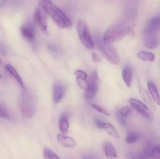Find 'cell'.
<instances>
[{
    "mask_svg": "<svg viewBox=\"0 0 160 159\" xmlns=\"http://www.w3.org/2000/svg\"><path fill=\"white\" fill-rule=\"evenodd\" d=\"M42 10L48 15L55 22L56 26L62 29H67L72 26V23L65 12L52 2V0L39 2Z\"/></svg>",
    "mask_w": 160,
    "mask_h": 159,
    "instance_id": "cell-1",
    "label": "cell"
},
{
    "mask_svg": "<svg viewBox=\"0 0 160 159\" xmlns=\"http://www.w3.org/2000/svg\"><path fill=\"white\" fill-rule=\"evenodd\" d=\"M19 106L20 112L25 117L31 118L34 115L36 112V104L31 92L23 90L19 100Z\"/></svg>",
    "mask_w": 160,
    "mask_h": 159,
    "instance_id": "cell-2",
    "label": "cell"
},
{
    "mask_svg": "<svg viewBox=\"0 0 160 159\" xmlns=\"http://www.w3.org/2000/svg\"><path fill=\"white\" fill-rule=\"evenodd\" d=\"M130 26L123 24H117L106 31L102 37V41L107 44H112L123 39L131 31Z\"/></svg>",
    "mask_w": 160,
    "mask_h": 159,
    "instance_id": "cell-3",
    "label": "cell"
},
{
    "mask_svg": "<svg viewBox=\"0 0 160 159\" xmlns=\"http://www.w3.org/2000/svg\"><path fill=\"white\" fill-rule=\"evenodd\" d=\"M77 31L81 43L88 49H94L95 47V41H93L88 26L85 22L81 20H78L77 24Z\"/></svg>",
    "mask_w": 160,
    "mask_h": 159,
    "instance_id": "cell-4",
    "label": "cell"
},
{
    "mask_svg": "<svg viewBox=\"0 0 160 159\" xmlns=\"http://www.w3.org/2000/svg\"><path fill=\"white\" fill-rule=\"evenodd\" d=\"M96 43L98 48L102 53L103 55L107 59L109 62L112 64H119L120 62V58L118 52L116 51L115 48L111 45V44H107L102 41V39L96 38Z\"/></svg>",
    "mask_w": 160,
    "mask_h": 159,
    "instance_id": "cell-5",
    "label": "cell"
},
{
    "mask_svg": "<svg viewBox=\"0 0 160 159\" xmlns=\"http://www.w3.org/2000/svg\"><path fill=\"white\" fill-rule=\"evenodd\" d=\"M98 75L96 71H94L88 79L87 87L84 90V97L86 99H93L98 90Z\"/></svg>",
    "mask_w": 160,
    "mask_h": 159,
    "instance_id": "cell-6",
    "label": "cell"
},
{
    "mask_svg": "<svg viewBox=\"0 0 160 159\" xmlns=\"http://www.w3.org/2000/svg\"><path fill=\"white\" fill-rule=\"evenodd\" d=\"M143 41L144 45L147 48L154 49L157 48L159 44L158 34L143 31Z\"/></svg>",
    "mask_w": 160,
    "mask_h": 159,
    "instance_id": "cell-7",
    "label": "cell"
},
{
    "mask_svg": "<svg viewBox=\"0 0 160 159\" xmlns=\"http://www.w3.org/2000/svg\"><path fill=\"white\" fill-rule=\"evenodd\" d=\"M129 103L131 104V108L134 110H135L138 113L141 114L145 118H149L150 117V111L148 106L143 102H142L139 100L135 98H130Z\"/></svg>",
    "mask_w": 160,
    "mask_h": 159,
    "instance_id": "cell-8",
    "label": "cell"
},
{
    "mask_svg": "<svg viewBox=\"0 0 160 159\" xmlns=\"http://www.w3.org/2000/svg\"><path fill=\"white\" fill-rule=\"evenodd\" d=\"M34 17H35V20L38 24L39 27H40L41 31L44 34H47L48 33V23H47V19L45 12L42 9L38 8L34 12Z\"/></svg>",
    "mask_w": 160,
    "mask_h": 159,
    "instance_id": "cell-9",
    "label": "cell"
},
{
    "mask_svg": "<svg viewBox=\"0 0 160 159\" xmlns=\"http://www.w3.org/2000/svg\"><path fill=\"white\" fill-rule=\"evenodd\" d=\"M58 143L66 148H73L76 147L77 142L73 137L67 136L66 134L59 133L56 137Z\"/></svg>",
    "mask_w": 160,
    "mask_h": 159,
    "instance_id": "cell-10",
    "label": "cell"
},
{
    "mask_svg": "<svg viewBox=\"0 0 160 159\" xmlns=\"http://www.w3.org/2000/svg\"><path fill=\"white\" fill-rule=\"evenodd\" d=\"M65 94V87L59 82H56L53 85V101L59 103L62 101Z\"/></svg>",
    "mask_w": 160,
    "mask_h": 159,
    "instance_id": "cell-11",
    "label": "cell"
},
{
    "mask_svg": "<svg viewBox=\"0 0 160 159\" xmlns=\"http://www.w3.org/2000/svg\"><path fill=\"white\" fill-rule=\"evenodd\" d=\"M4 68H5V70H6V71L7 72V73H9V74L10 75V76H12V77L13 78L17 83H18L19 85H20L23 90H26L24 83H23V80H22V78L20 77V76L19 75L18 72L16 70V69L14 68L12 65H10V64H6V65H5Z\"/></svg>",
    "mask_w": 160,
    "mask_h": 159,
    "instance_id": "cell-12",
    "label": "cell"
},
{
    "mask_svg": "<svg viewBox=\"0 0 160 159\" xmlns=\"http://www.w3.org/2000/svg\"><path fill=\"white\" fill-rule=\"evenodd\" d=\"M20 31H21L22 35L28 40L32 41L35 38V30H34V26L32 23H27V24L23 25L20 28Z\"/></svg>",
    "mask_w": 160,
    "mask_h": 159,
    "instance_id": "cell-13",
    "label": "cell"
},
{
    "mask_svg": "<svg viewBox=\"0 0 160 159\" xmlns=\"http://www.w3.org/2000/svg\"><path fill=\"white\" fill-rule=\"evenodd\" d=\"M75 77L78 86L81 88L85 90L88 84V74L85 71L82 70H78L74 72Z\"/></svg>",
    "mask_w": 160,
    "mask_h": 159,
    "instance_id": "cell-14",
    "label": "cell"
},
{
    "mask_svg": "<svg viewBox=\"0 0 160 159\" xmlns=\"http://www.w3.org/2000/svg\"><path fill=\"white\" fill-rule=\"evenodd\" d=\"M131 112H132V111H131V109L129 107H128V106H124V107L119 109L118 112H117V117L118 121L120 123V124L123 125V126H126V118L131 115Z\"/></svg>",
    "mask_w": 160,
    "mask_h": 159,
    "instance_id": "cell-15",
    "label": "cell"
},
{
    "mask_svg": "<svg viewBox=\"0 0 160 159\" xmlns=\"http://www.w3.org/2000/svg\"><path fill=\"white\" fill-rule=\"evenodd\" d=\"M160 26V18L159 17H156L150 20L145 26L144 31L152 33H159Z\"/></svg>",
    "mask_w": 160,
    "mask_h": 159,
    "instance_id": "cell-16",
    "label": "cell"
},
{
    "mask_svg": "<svg viewBox=\"0 0 160 159\" xmlns=\"http://www.w3.org/2000/svg\"><path fill=\"white\" fill-rule=\"evenodd\" d=\"M122 77H123V82L125 83L127 87H131L133 79V70L131 65H125L123 70V72H122Z\"/></svg>",
    "mask_w": 160,
    "mask_h": 159,
    "instance_id": "cell-17",
    "label": "cell"
},
{
    "mask_svg": "<svg viewBox=\"0 0 160 159\" xmlns=\"http://www.w3.org/2000/svg\"><path fill=\"white\" fill-rule=\"evenodd\" d=\"M105 154L109 159H116L117 157V152L115 147L109 142H106L103 145Z\"/></svg>",
    "mask_w": 160,
    "mask_h": 159,
    "instance_id": "cell-18",
    "label": "cell"
},
{
    "mask_svg": "<svg viewBox=\"0 0 160 159\" xmlns=\"http://www.w3.org/2000/svg\"><path fill=\"white\" fill-rule=\"evenodd\" d=\"M148 91H149L150 95L152 96V98L153 101L159 105L160 104V98H159V91H158L157 87H156V84L152 81H149L148 83Z\"/></svg>",
    "mask_w": 160,
    "mask_h": 159,
    "instance_id": "cell-19",
    "label": "cell"
},
{
    "mask_svg": "<svg viewBox=\"0 0 160 159\" xmlns=\"http://www.w3.org/2000/svg\"><path fill=\"white\" fill-rule=\"evenodd\" d=\"M59 126L61 133L66 134L68 132L69 127H70V123H69V118L67 115H61L60 118H59Z\"/></svg>",
    "mask_w": 160,
    "mask_h": 159,
    "instance_id": "cell-20",
    "label": "cell"
},
{
    "mask_svg": "<svg viewBox=\"0 0 160 159\" xmlns=\"http://www.w3.org/2000/svg\"><path fill=\"white\" fill-rule=\"evenodd\" d=\"M137 57L139 59L145 62H154L156 59V55L154 53L146 51H141L137 54Z\"/></svg>",
    "mask_w": 160,
    "mask_h": 159,
    "instance_id": "cell-21",
    "label": "cell"
},
{
    "mask_svg": "<svg viewBox=\"0 0 160 159\" xmlns=\"http://www.w3.org/2000/svg\"><path fill=\"white\" fill-rule=\"evenodd\" d=\"M102 129L107 132L108 134H109L110 136H112V137H115V138H120V133H119L118 131L116 129V128L112 126V124L108 123H104L102 126Z\"/></svg>",
    "mask_w": 160,
    "mask_h": 159,
    "instance_id": "cell-22",
    "label": "cell"
},
{
    "mask_svg": "<svg viewBox=\"0 0 160 159\" xmlns=\"http://www.w3.org/2000/svg\"><path fill=\"white\" fill-rule=\"evenodd\" d=\"M44 159H60V157L49 148L45 147L43 151Z\"/></svg>",
    "mask_w": 160,
    "mask_h": 159,
    "instance_id": "cell-23",
    "label": "cell"
},
{
    "mask_svg": "<svg viewBox=\"0 0 160 159\" xmlns=\"http://www.w3.org/2000/svg\"><path fill=\"white\" fill-rule=\"evenodd\" d=\"M139 136L137 133L134 132H129L127 135L126 139H125V141L127 143H129V144H132V143H136V142L138 140Z\"/></svg>",
    "mask_w": 160,
    "mask_h": 159,
    "instance_id": "cell-24",
    "label": "cell"
},
{
    "mask_svg": "<svg viewBox=\"0 0 160 159\" xmlns=\"http://www.w3.org/2000/svg\"><path fill=\"white\" fill-rule=\"evenodd\" d=\"M149 156L152 159H160V147L159 145H156L152 147L150 151Z\"/></svg>",
    "mask_w": 160,
    "mask_h": 159,
    "instance_id": "cell-25",
    "label": "cell"
},
{
    "mask_svg": "<svg viewBox=\"0 0 160 159\" xmlns=\"http://www.w3.org/2000/svg\"><path fill=\"white\" fill-rule=\"evenodd\" d=\"M82 159H102V157L98 154L94 152H86L81 156Z\"/></svg>",
    "mask_w": 160,
    "mask_h": 159,
    "instance_id": "cell-26",
    "label": "cell"
},
{
    "mask_svg": "<svg viewBox=\"0 0 160 159\" xmlns=\"http://www.w3.org/2000/svg\"><path fill=\"white\" fill-rule=\"evenodd\" d=\"M0 117L3 118H7V119L10 118V116H9V114L8 112L7 109L1 103H0Z\"/></svg>",
    "mask_w": 160,
    "mask_h": 159,
    "instance_id": "cell-27",
    "label": "cell"
},
{
    "mask_svg": "<svg viewBox=\"0 0 160 159\" xmlns=\"http://www.w3.org/2000/svg\"><path fill=\"white\" fill-rule=\"evenodd\" d=\"M92 107L95 110L98 111V112H100V113L103 114L104 115H107V116H109L110 115V113H109V112H108L106 109L103 108L102 107H101L100 105H98V104H92Z\"/></svg>",
    "mask_w": 160,
    "mask_h": 159,
    "instance_id": "cell-28",
    "label": "cell"
},
{
    "mask_svg": "<svg viewBox=\"0 0 160 159\" xmlns=\"http://www.w3.org/2000/svg\"><path fill=\"white\" fill-rule=\"evenodd\" d=\"M140 94L141 95H142V98H144V100H145V101H146L147 103H149V104H152V101H151V98H150L149 95L148 94V92L145 90V88H143V87H140Z\"/></svg>",
    "mask_w": 160,
    "mask_h": 159,
    "instance_id": "cell-29",
    "label": "cell"
},
{
    "mask_svg": "<svg viewBox=\"0 0 160 159\" xmlns=\"http://www.w3.org/2000/svg\"><path fill=\"white\" fill-rule=\"evenodd\" d=\"M94 121H95V124L97 127L99 128V129H102L104 122L102 121V120L99 119V118H95V119H94Z\"/></svg>",
    "mask_w": 160,
    "mask_h": 159,
    "instance_id": "cell-30",
    "label": "cell"
},
{
    "mask_svg": "<svg viewBox=\"0 0 160 159\" xmlns=\"http://www.w3.org/2000/svg\"><path fill=\"white\" fill-rule=\"evenodd\" d=\"M138 159H149V155L145 152V151H142L138 156Z\"/></svg>",
    "mask_w": 160,
    "mask_h": 159,
    "instance_id": "cell-31",
    "label": "cell"
},
{
    "mask_svg": "<svg viewBox=\"0 0 160 159\" xmlns=\"http://www.w3.org/2000/svg\"><path fill=\"white\" fill-rule=\"evenodd\" d=\"M49 49L52 51L55 54H57L59 52V48H57L56 45H49Z\"/></svg>",
    "mask_w": 160,
    "mask_h": 159,
    "instance_id": "cell-32",
    "label": "cell"
},
{
    "mask_svg": "<svg viewBox=\"0 0 160 159\" xmlns=\"http://www.w3.org/2000/svg\"><path fill=\"white\" fill-rule=\"evenodd\" d=\"M92 56V59H93V61L95 62H100V60H101V57H100L97 53H93Z\"/></svg>",
    "mask_w": 160,
    "mask_h": 159,
    "instance_id": "cell-33",
    "label": "cell"
},
{
    "mask_svg": "<svg viewBox=\"0 0 160 159\" xmlns=\"http://www.w3.org/2000/svg\"><path fill=\"white\" fill-rule=\"evenodd\" d=\"M131 159H137V158H136V157H135V156H134V155H132V156H131Z\"/></svg>",
    "mask_w": 160,
    "mask_h": 159,
    "instance_id": "cell-34",
    "label": "cell"
},
{
    "mask_svg": "<svg viewBox=\"0 0 160 159\" xmlns=\"http://www.w3.org/2000/svg\"><path fill=\"white\" fill-rule=\"evenodd\" d=\"M2 65V61L1 58H0V65Z\"/></svg>",
    "mask_w": 160,
    "mask_h": 159,
    "instance_id": "cell-35",
    "label": "cell"
},
{
    "mask_svg": "<svg viewBox=\"0 0 160 159\" xmlns=\"http://www.w3.org/2000/svg\"><path fill=\"white\" fill-rule=\"evenodd\" d=\"M2 77V74H1V73H0V79H1Z\"/></svg>",
    "mask_w": 160,
    "mask_h": 159,
    "instance_id": "cell-36",
    "label": "cell"
}]
</instances>
